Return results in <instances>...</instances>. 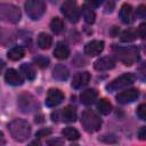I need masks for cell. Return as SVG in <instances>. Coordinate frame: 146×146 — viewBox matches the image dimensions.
Returning a JSON list of instances; mask_svg holds the SVG:
<instances>
[{
	"label": "cell",
	"mask_w": 146,
	"mask_h": 146,
	"mask_svg": "<svg viewBox=\"0 0 146 146\" xmlns=\"http://www.w3.org/2000/svg\"><path fill=\"white\" fill-rule=\"evenodd\" d=\"M25 10L30 18L36 21L46 11V2L44 0H26L25 2Z\"/></svg>",
	"instance_id": "5b68a950"
},
{
	"label": "cell",
	"mask_w": 146,
	"mask_h": 146,
	"mask_svg": "<svg viewBox=\"0 0 146 146\" xmlns=\"http://www.w3.org/2000/svg\"><path fill=\"white\" fill-rule=\"evenodd\" d=\"M54 56L57 58V59H66L68 56H70V48L66 43L64 42H58L57 46L55 47V50H54Z\"/></svg>",
	"instance_id": "2e32d148"
},
{
	"label": "cell",
	"mask_w": 146,
	"mask_h": 146,
	"mask_svg": "<svg viewBox=\"0 0 146 146\" xmlns=\"http://www.w3.org/2000/svg\"><path fill=\"white\" fill-rule=\"evenodd\" d=\"M136 13H137V16H139L140 18H145V16H146V7L144 5H140Z\"/></svg>",
	"instance_id": "f546056e"
},
{
	"label": "cell",
	"mask_w": 146,
	"mask_h": 146,
	"mask_svg": "<svg viewBox=\"0 0 146 146\" xmlns=\"http://www.w3.org/2000/svg\"><path fill=\"white\" fill-rule=\"evenodd\" d=\"M113 52L115 57L127 66H130L139 60V50L137 47H113Z\"/></svg>",
	"instance_id": "7a4b0ae2"
},
{
	"label": "cell",
	"mask_w": 146,
	"mask_h": 146,
	"mask_svg": "<svg viewBox=\"0 0 146 146\" xmlns=\"http://www.w3.org/2000/svg\"><path fill=\"white\" fill-rule=\"evenodd\" d=\"M81 14L83 16V19L87 24H92L96 19V14L92 10L91 7H89L88 5H83L81 7Z\"/></svg>",
	"instance_id": "d6986e66"
},
{
	"label": "cell",
	"mask_w": 146,
	"mask_h": 146,
	"mask_svg": "<svg viewBox=\"0 0 146 146\" xmlns=\"http://www.w3.org/2000/svg\"><path fill=\"white\" fill-rule=\"evenodd\" d=\"M64 100V94L59 89H50L47 94L46 105L48 107H56Z\"/></svg>",
	"instance_id": "30bf717a"
},
{
	"label": "cell",
	"mask_w": 146,
	"mask_h": 146,
	"mask_svg": "<svg viewBox=\"0 0 146 146\" xmlns=\"http://www.w3.org/2000/svg\"><path fill=\"white\" fill-rule=\"evenodd\" d=\"M90 81V74L88 72H79L73 76L72 87L74 89H81L86 87Z\"/></svg>",
	"instance_id": "7c38bea8"
},
{
	"label": "cell",
	"mask_w": 146,
	"mask_h": 146,
	"mask_svg": "<svg viewBox=\"0 0 146 146\" xmlns=\"http://www.w3.org/2000/svg\"><path fill=\"white\" fill-rule=\"evenodd\" d=\"M0 144H5V137L1 131H0Z\"/></svg>",
	"instance_id": "e575fe53"
},
{
	"label": "cell",
	"mask_w": 146,
	"mask_h": 146,
	"mask_svg": "<svg viewBox=\"0 0 146 146\" xmlns=\"http://www.w3.org/2000/svg\"><path fill=\"white\" fill-rule=\"evenodd\" d=\"M63 15L72 23H76L80 18L79 9L75 3V0H65L60 8Z\"/></svg>",
	"instance_id": "ba28073f"
},
{
	"label": "cell",
	"mask_w": 146,
	"mask_h": 146,
	"mask_svg": "<svg viewBox=\"0 0 146 146\" xmlns=\"http://www.w3.org/2000/svg\"><path fill=\"white\" fill-rule=\"evenodd\" d=\"M17 105L23 113H30L38 108V102L31 94H22L17 99Z\"/></svg>",
	"instance_id": "52a82bcc"
},
{
	"label": "cell",
	"mask_w": 146,
	"mask_h": 146,
	"mask_svg": "<svg viewBox=\"0 0 146 146\" xmlns=\"http://www.w3.org/2000/svg\"><path fill=\"white\" fill-rule=\"evenodd\" d=\"M115 66V62L113 60V58L111 57H102L99 59H97L94 64L95 70L97 71H107V70H112Z\"/></svg>",
	"instance_id": "9a60e30c"
},
{
	"label": "cell",
	"mask_w": 146,
	"mask_h": 146,
	"mask_svg": "<svg viewBox=\"0 0 146 146\" xmlns=\"http://www.w3.org/2000/svg\"><path fill=\"white\" fill-rule=\"evenodd\" d=\"M34 63L39 66V67H47L48 64H49V59L44 56H39V57H35L34 58Z\"/></svg>",
	"instance_id": "83f0119b"
},
{
	"label": "cell",
	"mask_w": 146,
	"mask_h": 146,
	"mask_svg": "<svg viewBox=\"0 0 146 146\" xmlns=\"http://www.w3.org/2000/svg\"><path fill=\"white\" fill-rule=\"evenodd\" d=\"M50 129H41V130H39L38 132H36V135H35V137H38V138H41V137H46V136H48V135H50Z\"/></svg>",
	"instance_id": "d6a6232c"
},
{
	"label": "cell",
	"mask_w": 146,
	"mask_h": 146,
	"mask_svg": "<svg viewBox=\"0 0 146 146\" xmlns=\"http://www.w3.org/2000/svg\"><path fill=\"white\" fill-rule=\"evenodd\" d=\"M70 75V72H68V68L65 66V65H62V64H58L55 66L54 71H52V76L56 79V80H59V81H64L68 78Z\"/></svg>",
	"instance_id": "ac0fdd59"
},
{
	"label": "cell",
	"mask_w": 146,
	"mask_h": 146,
	"mask_svg": "<svg viewBox=\"0 0 146 146\" xmlns=\"http://www.w3.org/2000/svg\"><path fill=\"white\" fill-rule=\"evenodd\" d=\"M62 135L68 139V140H76L80 138V133L76 129L72 128V127H67V128H64L63 131H62Z\"/></svg>",
	"instance_id": "cb8c5ba5"
},
{
	"label": "cell",
	"mask_w": 146,
	"mask_h": 146,
	"mask_svg": "<svg viewBox=\"0 0 146 146\" xmlns=\"http://www.w3.org/2000/svg\"><path fill=\"white\" fill-rule=\"evenodd\" d=\"M80 99H81V103L82 104H84V105H91L97 99V91L95 89H87V90H84V91L81 92Z\"/></svg>",
	"instance_id": "e0dca14e"
},
{
	"label": "cell",
	"mask_w": 146,
	"mask_h": 146,
	"mask_svg": "<svg viewBox=\"0 0 146 146\" xmlns=\"http://www.w3.org/2000/svg\"><path fill=\"white\" fill-rule=\"evenodd\" d=\"M119 15H120L121 21H122L124 24H130V23H132L133 19H135V18H133V17H135V15H133V9H132V7H131L130 5H128V3H124V5L121 6Z\"/></svg>",
	"instance_id": "5bb4252c"
},
{
	"label": "cell",
	"mask_w": 146,
	"mask_h": 146,
	"mask_svg": "<svg viewBox=\"0 0 146 146\" xmlns=\"http://www.w3.org/2000/svg\"><path fill=\"white\" fill-rule=\"evenodd\" d=\"M50 29L55 34H59L64 30V23L59 17H54L50 22Z\"/></svg>",
	"instance_id": "d4e9b609"
},
{
	"label": "cell",
	"mask_w": 146,
	"mask_h": 146,
	"mask_svg": "<svg viewBox=\"0 0 146 146\" xmlns=\"http://www.w3.org/2000/svg\"><path fill=\"white\" fill-rule=\"evenodd\" d=\"M24 55H25V49L23 47H21V46L13 47L7 54L8 58L11 59V60H19V59H22L24 57Z\"/></svg>",
	"instance_id": "44dd1931"
},
{
	"label": "cell",
	"mask_w": 146,
	"mask_h": 146,
	"mask_svg": "<svg viewBox=\"0 0 146 146\" xmlns=\"http://www.w3.org/2000/svg\"><path fill=\"white\" fill-rule=\"evenodd\" d=\"M138 137L141 140H146V127H141V129L138 132Z\"/></svg>",
	"instance_id": "836d02e7"
},
{
	"label": "cell",
	"mask_w": 146,
	"mask_h": 146,
	"mask_svg": "<svg viewBox=\"0 0 146 146\" xmlns=\"http://www.w3.org/2000/svg\"><path fill=\"white\" fill-rule=\"evenodd\" d=\"M137 38V31L133 29H128L121 34V40L123 42H131Z\"/></svg>",
	"instance_id": "4316f807"
},
{
	"label": "cell",
	"mask_w": 146,
	"mask_h": 146,
	"mask_svg": "<svg viewBox=\"0 0 146 146\" xmlns=\"http://www.w3.org/2000/svg\"><path fill=\"white\" fill-rule=\"evenodd\" d=\"M135 75L132 73H124L122 75H120L119 78L114 79L112 82H110L107 86H106V89L108 91H116V90H120L122 88H125L130 84H132L135 82Z\"/></svg>",
	"instance_id": "8992f818"
},
{
	"label": "cell",
	"mask_w": 146,
	"mask_h": 146,
	"mask_svg": "<svg viewBox=\"0 0 146 146\" xmlns=\"http://www.w3.org/2000/svg\"><path fill=\"white\" fill-rule=\"evenodd\" d=\"M97 110H98V112H99L100 114L107 115V114H110L111 111H112V105H111V103H110L106 98H102V99H99L98 103H97Z\"/></svg>",
	"instance_id": "603a6c76"
},
{
	"label": "cell",
	"mask_w": 146,
	"mask_h": 146,
	"mask_svg": "<svg viewBox=\"0 0 146 146\" xmlns=\"http://www.w3.org/2000/svg\"><path fill=\"white\" fill-rule=\"evenodd\" d=\"M62 119L64 122H74L76 120V111L72 106H66L62 111Z\"/></svg>",
	"instance_id": "ffe728a7"
},
{
	"label": "cell",
	"mask_w": 146,
	"mask_h": 146,
	"mask_svg": "<svg viewBox=\"0 0 146 146\" xmlns=\"http://www.w3.org/2000/svg\"><path fill=\"white\" fill-rule=\"evenodd\" d=\"M5 80L10 86H21L23 83V78L21 73H18L14 68H9L5 73Z\"/></svg>",
	"instance_id": "4fadbf2b"
},
{
	"label": "cell",
	"mask_w": 146,
	"mask_h": 146,
	"mask_svg": "<svg viewBox=\"0 0 146 146\" xmlns=\"http://www.w3.org/2000/svg\"><path fill=\"white\" fill-rule=\"evenodd\" d=\"M137 115L140 120L145 121L146 120V105L145 104H140L137 108Z\"/></svg>",
	"instance_id": "f1b7e54d"
},
{
	"label": "cell",
	"mask_w": 146,
	"mask_h": 146,
	"mask_svg": "<svg viewBox=\"0 0 146 146\" xmlns=\"http://www.w3.org/2000/svg\"><path fill=\"white\" fill-rule=\"evenodd\" d=\"M21 71H22V73L24 74V76L27 80H34V78H35V71H34V68H33V66L31 64H27V63L22 64Z\"/></svg>",
	"instance_id": "484cf974"
},
{
	"label": "cell",
	"mask_w": 146,
	"mask_h": 146,
	"mask_svg": "<svg viewBox=\"0 0 146 146\" xmlns=\"http://www.w3.org/2000/svg\"><path fill=\"white\" fill-rule=\"evenodd\" d=\"M139 97V90L135 89V88H131V89H128V90H124L122 92H120L117 96H116V100L120 103V104H130V103H133L135 100H137Z\"/></svg>",
	"instance_id": "9c48e42d"
},
{
	"label": "cell",
	"mask_w": 146,
	"mask_h": 146,
	"mask_svg": "<svg viewBox=\"0 0 146 146\" xmlns=\"http://www.w3.org/2000/svg\"><path fill=\"white\" fill-rule=\"evenodd\" d=\"M21 19V10L11 3H0V21L6 23H17Z\"/></svg>",
	"instance_id": "277c9868"
},
{
	"label": "cell",
	"mask_w": 146,
	"mask_h": 146,
	"mask_svg": "<svg viewBox=\"0 0 146 146\" xmlns=\"http://www.w3.org/2000/svg\"><path fill=\"white\" fill-rule=\"evenodd\" d=\"M104 50V41L92 40L84 46V52L88 56H97Z\"/></svg>",
	"instance_id": "8fae6325"
},
{
	"label": "cell",
	"mask_w": 146,
	"mask_h": 146,
	"mask_svg": "<svg viewBox=\"0 0 146 146\" xmlns=\"http://www.w3.org/2000/svg\"><path fill=\"white\" fill-rule=\"evenodd\" d=\"M11 137L17 141H25L31 136V125L27 121L22 119L13 120L8 125Z\"/></svg>",
	"instance_id": "6da1fadb"
},
{
	"label": "cell",
	"mask_w": 146,
	"mask_h": 146,
	"mask_svg": "<svg viewBox=\"0 0 146 146\" xmlns=\"http://www.w3.org/2000/svg\"><path fill=\"white\" fill-rule=\"evenodd\" d=\"M145 30H146V24L145 23H141L140 25H139V27H138V31H137V34L140 36V38H145V34H146V32H145Z\"/></svg>",
	"instance_id": "4dcf8cb0"
},
{
	"label": "cell",
	"mask_w": 146,
	"mask_h": 146,
	"mask_svg": "<svg viewBox=\"0 0 146 146\" xmlns=\"http://www.w3.org/2000/svg\"><path fill=\"white\" fill-rule=\"evenodd\" d=\"M87 1V5L89 6V7H99L103 2H104V0H86Z\"/></svg>",
	"instance_id": "1f68e13d"
},
{
	"label": "cell",
	"mask_w": 146,
	"mask_h": 146,
	"mask_svg": "<svg viewBox=\"0 0 146 146\" xmlns=\"http://www.w3.org/2000/svg\"><path fill=\"white\" fill-rule=\"evenodd\" d=\"M81 124L88 132H96L102 127L100 117L91 110H86L81 115Z\"/></svg>",
	"instance_id": "3957f363"
},
{
	"label": "cell",
	"mask_w": 146,
	"mask_h": 146,
	"mask_svg": "<svg viewBox=\"0 0 146 146\" xmlns=\"http://www.w3.org/2000/svg\"><path fill=\"white\" fill-rule=\"evenodd\" d=\"M3 67H5V63L2 60H0V73L3 71Z\"/></svg>",
	"instance_id": "d590c367"
},
{
	"label": "cell",
	"mask_w": 146,
	"mask_h": 146,
	"mask_svg": "<svg viewBox=\"0 0 146 146\" xmlns=\"http://www.w3.org/2000/svg\"><path fill=\"white\" fill-rule=\"evenodd\" d=\"M52 43V38L47 33H40L38 36V46L41 49H49Z\"/></svg>",
	"instance_id": "7402d4cb"
}]
</instances>
